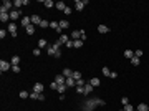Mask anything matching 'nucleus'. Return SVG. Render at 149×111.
I'll list each match as a JSON object with an SVG mask.
<instances>
[{"instance_id": "obj_20", "label": "nucleus", "mask_w": 149, "mask_h": 111, "mask_svg": "<svg viewBox=\"0 0 149 111\" xmlns=\"http://www.w3.org/2000/svg\"><path fill=\"white\" fill-rule=\"evenodd\" d=\"M45 46H48L47 40H45V38H40V40H38V48L41 50V48H45Z\"/></svg>"}, {"instance_id": "obj_41", "label": "nucleus", "mask_w": 149, "mask_h": 111, "mask_svg": "<svg viewBox=\"0 0 149 111\" xmlns=\"http://www.w3.org/2000/svg\"><path fill=\"white\" fill-rule=\"evenodd\" d=\"M53 46H55V50H60V46H61V43H60V40H56L55 43H53Z\"/></svg>"}, {"instance_id": "obj_52", "label": "nucleus", "mask_w": 149, "mask_h": 111, "mask_svg": "<svg viewBox=\"0 0 149 111\" xmlns=\"http://www.w3.org/2000/svg\"><path fill=\"white\" fill-rule=\"evenodd\" d=\"M121 111H124V110H121Z\"/></svg>"}, {"instance_id": "obj_28", "label": "nucleus", "mask_w": 149, "mask_h": 111, "mask_svg": "<svg viewBox=\"0 0 149 111\" xmlns=\"http://www.w3.org/2000/svg\"><path fill=\"white\" fill-rule=\"evenodd\" d=\"M22 5H23V0H15V2H13V7H15V10H18Z\"/></svg>"}, {"instance_id": "obj_35", "label": "nucleus", "mask_w": 149, "mask_h": 111, "mask_svg": "<svg viewBox=\"0 0 149 111\" xmlns=\"http://www.w3.org/2000/svg\"><path fill=\"white\" fill-rule=\"evenodd\" d=\"M50 28H53V30H58V28H60V23H58V22H50Z\"/></svg>"}, {"instance_id": "obj_15", "label": "nucleus", "mask_w": 149, "mask_h": 111, "mask_svg": "<svg viewBox=\"0 0 149 111\" xmlns=\"http://www.w3.org/2000/svg\"><path fill=\"white\" fill-rule=\"evenodd\" d=\"M91 91H93V86H91L90 83H86V85H84V93H83V94H84V96H88Z\"/></svg>"}, {"instance_id": "obj_13", "label": "nucleus", "mask_w": 149, "mask_h": 111, "mask_svg": "<svg viewBox=\"0 0 149 111\" xmlns=\"http://www.w3.org/2000/svg\"><path fill=\"white\" fill-rule=\"evenodd\" d=\"M58 23H60V28H61V30H66V28L70 27V22H68V20H60Z\"/></svg>"}, {"instance_id": "obj_38", "label": "nucleus", "mask_w": 149, "mask_h": 111, "mask_svg": "<svg viewBox=\"0 0 149 111\" xmlns=\"http://www.w3.org/2000/svg\"><path fill=\"white\" fill-rule=\"evenodd\" d=\"M123 110H124V111H134V108H132V104H126Z\"/></svg>"}, {"instance_id": "obj_22", "label": "nucleus", "mask_w": 149, "mask_h": 111, "mask_svg": "<svg viewBox=\"0 0 149 111\" xmlns=\"http://www.w3.org/2000/svg\"><path fill=\"white\" fill-rule=\"evenodd\" d=\"M10 63H12V66H17V65L20 63V56H12Z\"/></svg>"}, {"instance_id": "obj_5", "label": "nucleus", "mask_w": 149, "mask_h": 111, "mask_svg": "<svg viewBox=\"0 0 149 111\" xmlns=\"http://www.w3.org/2000/svg\"><path fill=\"white\" fill-rule=\"evenodd\" d=\"M30 98H32V100H40V101H43V100H45V94H43V93L32 91V93H30Z\"/></svg>"}, {"instance_id": "obj_39", "label": "nucleus", "mask_w": 149, "mask_h": 111, "mask_svg": "<svg viewBox=\"0 0 149 111\" xmlns=\"http://www.w3.org/2000/svg\"><path fill=\"white\" fill-rule=\"evenodd\" d=\"M7 32H8V30H0V38H2V40L7 37Z\"/></svg>"}, {"instance_id": "obj_26", "label": "nucleus", "mask_w": 149, "mask_h": 111, "mask_svg": "<svg viewBox=\"0 0 149 111\" xmlns=\"http://www.w3.org/2000/svg\"><path fill=\"white\" fill-rule=\"evenodd\" d=\"M25 30H27V33H28V35H33V33H35V25H28V27L25 28Z\"/></svg>"}, {"instance_id": "obj_18", "label": "nucleus", "mask_w": 149, "mask_h": 111, "mask_svg": "<svg viewBox=\"0 0 149 111\" xmlns=\"http://www.w3.org/2000/svg\"><path fill=\"white\" fill-rule=\"evenodd\" d=\"M47 53L50 56H55V53H56V50H55V46L53 45H50V46H47Z\"/></svg>"}, {"instance_id": "obj_53", "label": "nucleus", "mask_w": 149, "mask_h": 111, "mask_svg": "<svg viewBox=\"0 0 149 111\" xmlns=\"http://www.w3.org/2000/svg\"><path fill=\"white\" fill-rule=\"evenodd\" d=\"M136 111H138V110H136Z\"/></svg>"}, {"instance_id": "obj_6", "label": "nucleus", "mask_w": 149, "mask_h": 111, "mask_svg": "<svg viewBox=\"0 0 149 111\" xmlns=\"http://www.w3.org/2000/svg\"><path fill=\"white\" fill-rule=\"evenodd\" d=\"M30 20H32V25H35V27H37V25H40V23H41V17H40V15H32V17H30Z\"/></svg>"}, {"instance_id": "obj_12", "label": "nucleus", "mask_w": 149, "mask_h": 111, "mask_svg": "<svg viewBox=\"0 0 149 111\" xmlns=\"http://www.w3.org/2000/svg\"><path fill=\"white\" fill-rule=\"evenodd\" d=\"M33 91L35 93H43V85L41 83H35L33 85Z\"/></svg>"}, {"instance_id": "obj_50", "label": "nucleus", "mask_w": 149, "mask_h": 111, "mask_svg": "<svg viewBox=\"0 0 149 111\" xmlns=\"http://www.w3.org/2000/svg\"><path fill=\"white\" fill-rule=\"evenodd\" d=\"M84 40H86V33H84L83 30H81V42H84Z\"/></svg>"}, {"instance_id": "obj_11", "label": "nucleus", "mask_w": 149, "mask_h": 111, "mask_svg": "<svg viewBox=\"0 0 149 111\" xmlns=\"http://www.w3.org/2000/svg\"><path fill=\"white\" fill-rule=\"evenodd\" d=\"M65 85L68 86V88H73V86H76V80H74V78H66Z\"/></svg>"}, {"instance_id": "obj_30", "label": "nucleus", "mask_w": 149, "mask_h": 111, "mask_svg": "<svg viewBox=\"0 0 149 111\" xmlns=\"http://www.w3.org/2000/svg\"><path fill=\"white\" fill-rule=\"evenodd\" d=\"M18 96H20V98H22V100H27L28 96H30V93L23 90V91H20V94H18Z\"/></svg>"}, {"instance_id": "obj_43", "label": "nucleus", "mask_w": 149, "mask_h": 111, "mask_svg": "<svg viewBox=\"0 0 149 111\" xmlns=\"http://www.w3.org/2000/svg\"><path fill=\"white\" fill-rule=\"evenodd\" d=\"M40 53H41L40 48H35V50H33V55H35V56H40Z\"/></svg>"}, {"instance_id": "obj_3", "label": "nucleus", "mask_w": 149, "mask_h": 111, "mask_svg": "<svg viewBox=\"0 0 149 111\" xmlns=\"http://www.w3.org/2000/svg\"><path fill=\"white\" fill-rule=\"evenodd\" d=\"M7 30L10 32V35H12L13 38H17V23H15V22H10Z\"/></svg>"}, {"instance_id": "obj_23", "label": "nucleus", "mask_w": 149, "mask_h": 111, "mask_svg": "<svg viewBox=\"0 0 149 111\" xmlns=\"http://www.w3.org/2000/svg\"><path fill=\"white\" fill-rule=\"evenodd\" d=\"M66 88H68V86H66V85H58V90H56V91L60 93V94H65V91H66Z\"/></svg>"}, {"instance_id": "obj_16", "label": "nucleus", "mask_w": 149, "mask_h": 111, "mask_svg": "<svg viewBox=\"0 0 149 111\" xmlns=\"http://www.w3.org/2000/svg\"><path fill=\"white\" fill-rule=\"evenodd\" d=\"M55 7H56V10H61V12H65V9H66L65 2H56V3H55Z\"/></svg>"}, {"instance_id": "obj_9", "label": "nucleus", "mask_w": 149, "mask_h": 111, "mask_svg": "<svg viewBox=\"0 0 149 111\" xmlns=\"http://www.w3.org/2000/svg\"><path fill=\"white\" fill-rule=\"evenodd\" d=\"M58 40H60V43H61V45H66V43H68V42H70L71 38L68 37V35H65V33H61V35H60V38H58Z\"/></svg>"}, {"instance_id": "obj_51", "label": "nucleus", "mask_w": 149, "mask_h": 111, "mask_svg": "<svg viewBox=\"0 0 149 111\" xmlns=\"http://www.w3.org/2000/svg\"><path fill=\"white\" fill-rule=\"evenodd\" d=\"M55 56H56V58H60V56H61V50H56V53H55Z\"/></svg>"}, {"instance_id": "obj_14", "label": "nucleus", "mask_w": 149, "mask_h": 111, "mask_svg": "<svg viewBox=\"0 0 149 111\" xmlns=\"http://www.w3.org/2000/svg\"><path fill=\"white\" fill-rule=\"evenodd\" d=\"M61 75H63L65 78H71V76H73V71H71L70 68H65V70L61 71Z\"/></svg>"}, {"instance_id": "obj_37", "label": "nucleus", "mask_w": 149, "mask_h": 111, "mask_svg": "<svg viewBox=\"0 0 149 111\" xmlns=\"http://www.w3.org/2000/svg\"><path fill=\"white\" fill-rule=\"evenodd\" d=\"M84 85H86V83H84L83 78H81V80H76V86H84Z\"/></svg>"}, {"instance_id": "obj_8", "label": "nucleus", "mask_w": 149, "mask_h": 111, "mask_svg": "<svg viewBox=\"0 0 149 111\" xmlns=\"http://www.w3.org/2000/svg\"><path fill=\"white\" fill-rule=\"evenodd\" d=\"M20 15H22V12H20V10H12V12H10V20L20 18Z\"/></svg>"}, {"instance_id": "obj_2", "label": "nucleus", "mask_w": 149, "mask_h": 111, "mask_svg": "<svg viewBox=\"0 0 149 111\" xmlns=\"http://www.w3.org/2000/svg\"><path fill=\"white\" fill-rule=\"evenodd\" d=\"M12 70V63L10 61H5V60H2L0 61V71L3 73V71H10Z\"/></svg>"}, {"instance_id": "obj_10", "label": "nucleus", "mask_w": 149, "mask_h": 111, "mask_svg": "<svg viewBox=\"0 0 149 111\" xmlns=\"http://www.w3.org/2000/svg\"><path fill=\"white\" fill-rule=\"evenodd\" d=\"M55 81H56V83H58V85H65L66 78H65V76H63V75H61V73H60V75H56V76H55Z\"/></svg>"}, {"instance_id": "obj_24", "label": "nucleus", "mask_w": 149, "mask_h": 111, "mask_svg": "<svg viewBox=\"0 0 149 111\" xmlns=\"http://www.w3.org/2000/svg\"><path fill=\"white\" fill-rule=\"evenodd\" d=\"M98 32H99V33H108L109 28L106 27V25H99V27H98Z\"/></svg>"}, {"instance_id": "obj_19", "label": "nucleus", "mask_w": 149, "mask_h": 111, "mask_svg": "<svg viewBox=\"0 0 149 111\" xmlns=\"http://www.w3.org/2000/svg\"><path fill=\"white\" fill-rule=\"evenodd\" d=\"M20 22H22V25H23L25 28H27L28 25H32V20H30V17H25V18H22Z\"/></svg>"}, {"instance_id": "obj_40", "label": "nucleus", "mask_w": 149, "mask_h": 111, "mask_svg": "<svg viewBox=\"0 0 149 111\" xmlns=\"http://www.w3.org/2000/svg\"><path fill=\"white\" fill-rule=\"evenodd\" d=\"M76 93H80V94L84 93V86H76Z\"/></svg>"}, {"instance_id": "obj_45", "label": "nucleus", "mask_w": 149, "mask_h": 111, "mask_svg": "<svg viewBox=\"0 0 149 111\" xmlns=\"http://www.w3.org/2000/svg\"><path fill=\"white\" fill-rule=\"evenodd\" d=\"M134 56H138V58L142 56V50H136V51H134Z\"/></svg>"}, {"instance_id": "obj_46", "label": "nucleus", "mask_w": 149, "mask_h": 111, "mask_svg": "<svg viewBox=\"0 0 149 111\" xmlns=\"http://www.w3.org/2000/svg\"><path fill=\"white\" fill-rule=\"evenodd\" d=\"M50 88H51V90H58V83H56V81H53V83L50 85Z\"/></svg>"}, {"instance_id": "obj_34", "label": "nucleus", "mask_w": 149, "mask_h": 111, "mask_svg": "<svg viewBox=\"0 0 149 111\" xmlns=\"http://www.w3.org/2000/svg\"><path fill=\"white\" fill-rule=\"evenodd\" d=\"M40 27H41V28H48V27H50V22L43 18V20H41V23H40Z\"/></svg>"}, {"instance_id": "obj_4", "label": "nucleus", "mask_w": 149, "mask_h": 111, "mask_svg": "<svg viewBox=\"0 0 149 111\" xmlns=\"http://www.w3.org/2000/svg\"><path fill=\"white\" fill-rule=\"evenodd\" d=\"M84 5H88V0H83V2H81V0H76V2H74V9L78 10V12H81V10L84 9Z\"/></svg>"}, {"instance_id": "obj_48", "label": "nucleus", "mask_w": 149, "mask_h": 111, "mask_svg": "<svg viewBox=\"0 0 149 111\" xmlns=\"http://www.w3.org/2000/svg\"><path fill=\"white\" fill-rule=\"evenodd\" d=\"M65 46H66V48H73V40H70V42H68Z\"/></svg>"}, {"instance_id": "obj_32", "label": "nucleus", "mask_w": 149, "mask_h": 111, "mask_svg": "<svg viewBox=\"0 0 149 111\" xmlns=\"http://www.w3.org/2000/svg\"><path fill=\"white\" fill-rule=\"evenodd\" d=\"M101 73L104 75V76H109L111 75V71H109V68L108 66H103V70H101Z\"/></svg>"}, {"instance_id": "obj_25", "label": "nucleus", "mask_w": 149, "mask_h": 111, "mask_svg": "<svg viewBox=\"0 0 149 111\" xmlns=\"http://www.w3.org/2000/svg\"><path fill=\"white\" fill-rule=\"evenodd\" d=\"M138 111H149V106L146 103H141L139 106H138Z\"/></svg>"}, {"instance_id": "obj_7", "label": "nucleus", "mask_w": 149, "mask_h": 111, "mask_svg": "<svg viewBox=\"0 0 149 111\" xmlns=\"http://www.w3.org/2000/svg\"><path fill=\"white\" fill-rule=\"evenodd\" d=\"M71 40H81V30H73L71 32Z\"/></svg>"}, {"instance_id": "obj_27", "label": "nucleus", "mask_w": 149, "mask_h": 111, "mask_svg": "<svg viewBox=\"0 0 149 111\" xmlns=\"http://www.w3.org/2000/svg\"><path fill=\"white\" fill-rule=\"evenodd\" d=\"M124 56H126V58H134V51H132V50H126V51H124Z\"/></svg>"}, {"instance_id": "obj_47", "label": "nucleus", "mask_w": 149, "mask_h": 111, "mask_svg": "<svg viewBox=\"0 0 149 111\" xmlns=\"http://www.w3.org/2000/svg\"><path fill=\"white\" fill-rule=\"evenodd\" d=\"M12 71H15V73H20V66H12Z\"/></svg>"}, {"instance_id": "obj_21", "label": "nucleus", "mask_w": 149, "mask_h": 111, "mask_svg": "<svg viewBox=\"0 0 149 111\" xmlns=\"http://www.w3.org/2000/svg\"><path fill=\"white\" fill-rule=\"evenodd\" d=\"M99 83H101V81H99V78H91V80H90V85H91V86H99Z\"/></svg>"}, {"instance_id": "obj_33", "label": "nucleus", "mask_w": 149, "mask_h": 111, "mask_svg": "<svg viewBox=\"0 0 149 111\" xmlns=\"http://www.w3.org/2000/svg\"><path fill=\"white\" fill-rule=\"evenodd\" d=\"M71 78H74V80H81V78H83V75L80 73V71H73V76H71Z\"/></svg>"}, {"instance_id": "obj_1", "label": "nucleus", "mask_w": 149, "mask_h": 111, "mask_svg": "<svg viewBox=\"0 0 149 111\" xmlns=\"http://www.w3.org/2000/svg\"><path fill=\"white\" fill-rule=\"evenodd\" d=\"M106 103H104V100H99V98H93V100H88V101H84L83 108L84 111H93L94 106H104Z\"/></svg>"}, {"instance_id": "obj_49", "label": "nucleus", "mask_w": 149, "mask_h": 111, "mask_svg": "<svg viewBox=\"0 0 149 111\" xmlns=\"http://www.w3.org/2000/svg\"><path fill=\"white\" fill-rule=\"evenodd\" d=\"M109 78H118V73H116V71H111V75H109Z\"/></svg>"}, {"instance_id": "obj_31", "label": "nucleus", "mask_w": 149, "mask_h": 111, "mask_svg": "<svg viewBox=\"0 0 149 111\" xmlns=\"http://www.w3.org/2000/svg\"><path fill=\"white\" fill-rule=\"evenodd\" d=\"M43 5H45L47 9H51V7H55V3H53L51 0H45V2H43Z\"/></svg>"}, {"instance_id": "obj_44", "label": "nucleus", "mask_w": 149, "mask_h": 111, "mask_svg": "<svg viewBox=\"0 0 149 111\" xmlns=\"http://www.w3.org/2000/svg\"><path fill=\"white\" fill-rule=\"evenodd\" d=\"M121 103H123V106H126V104H129V100L128 98H121Z\"/></svg>"}, {"instance_id": "obj_17", "label": "nucleus", "mask_w": 149, "mask_h": 111, "mask_svg": "<svg viewBox=\"0 0 149 111\" xmlns=\"http://www.w3.org/2000/svg\"><path fill=\"white\" fill-rule=\"evenodd\" d=\"M8 20H10V13H0V22L7 23Z\"/></svg>"}, {"instance_id": "obj_29", "label": "nucleus", "mask_w": 149, "mask_h": 111, "mask_svg": "<svg viewBox=\"0 0 149 111\" xmlns=\"http://www.w3.org/2000/svg\"><path fill=\"white\" fill-rule=\"evenodd\" d=\"M83 46V42L81 40H74L73 42V48H81Z\"/></svg>"}, {"instance_id": "obj_36", "label": "nucleus", "mask_w": 149, "mask_h": 111, "mask_svg": "<svg viewBox=\"0 0 149 111\" xmlns=\"http://www.w3.org/2000/svg\"><path fill=\"white\" fill-rule=\"evenodd\" d=\"M131 63H132V65H134V66H138V65H139V58H138V56H134V58H131Z\"/></svg>"}, {"instance_id": "obj_42", "label": "nucleus", "mask_w": 149, "mask_h": 111, "mask_svg": "<svg viewBox=\"0 0 149 111\" xmlns=\"http://www.w3.org/2000/svg\"><path fill=\"white\" fill-rule=\"evenodd\" d=\"M63 13H65V15H71V7H66Z\"/></svg>"}]
</instances>
